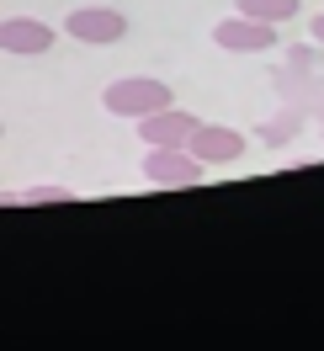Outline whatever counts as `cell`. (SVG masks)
Here are the masks:
<instances>
[{"mask_svg":"<svg viewBox=\"0 0 324 351\" xmlns=\"http://www.w3.org/2000/svg\"><path fill=\"white\" fill-rule=\"evenodd\" d=\"M175 96L165 80H154V75H123V80H112L107 90H101V107L112 112V117H128V123H138V117H149V112L171 107Z\"/></svg>","mask_w":324,"mask_h":351,"instance_id":"cell-1","label":"cell"},{"mask_svg":"<svg viewBox=\"0 0 324 351\" xmlns=\"http://www.w3.org/2000/svg\"><path fill=\"white\" fill-rule=\"evenodd\" d=\"M138 171H144V181H149V186H202V181H208V165H202V160H197L192 149H144V165H138Z\"/></svg>","mask_w":324,"mask_h":351,"instance_id":"cell-2","label":"cell"},{"mask_svg":"<svg viewBox=\"0 0 324 351\" xmlns=\"http://www.w3.org/2000/svg\"><path fill=\"white\" fill-rule=\"evenodd\" d=\"M64 32L75 43H90V48H112L128 38V16L112 11V5H75L64 16Z\"/></svg>","mask_w":324,"mask_h":351,"instance_id":"cell-3","label":"cell"},{"mask_svg":"<svg viewBox=\"0 0 324 351\" xmlns=\"http://www.w3.org/2000/svg\"><path fill=\"white\" fill-rule=\"evenodd\" d=\"M197 112H186V107H160V112H149V117H138V138H144V149H186V138L197 133Z\"/></svg>","mask_w":324,"mask_h":351,"instance_id":"cell-4","label":"cell"},{"mask_svg":"<svg viewBox=\"0 0 324 351\" xmlns=\"http://www.w3.org/2000/svg\"><path fill=\"white\" fill-rule=\"evenodd\" d=\"M213 43L223 48V53H271V48L282 43L277 27L271 22H256V16H223V22L213 27Z\"/></svg>","mask_w":324,"mask_h":351,"instance_id":"cell-5","label":"cell"},{"mask_svg":"<svg viewBox=\"0 0 324 351\" xmlns=\"http://www.w3.org/2000/svg\"><path fill=\"white\" fill-rule=\"evenodd\" d=\"M186 149H192L208 171H218V165L245 160V133H239V128H223V123H197V133L186 138Z\"/></svg>","mask_w":324,"mask_h":351,"instance_id":"cell-6","label":"cell"},{"mask_svg":"<svg viewBox=\"0 0 324 351\" xmlns=\"http://www.w3.org/2000/svg\"><path fill=\"white\" fill-rule=\"evenodd\" d=\"M53 43H59V32L38 16H5L0 22V53H11V59H38Z\"/></svg>","mask_w":324,"mask_h":351,"instance_id":"cell-7","label":"cell"},{"mask_svg":"<svg viewBox=\"0 0 324 351\" xmlns=\"http://www.w3.org/2000/svg\"><path fill=\"white\" fill-rule=\"evenodd\" d=\"M298 11H303V0H239V16H256V22H271V27L292 22Z\"/></svg>","mask_w":324,"mask_h":351,"instance_id":"cell-8","label":"cell"},{"mask_svg":"<svg viewBox=\"0 0 324 351\" xmlns=\"http://www.w3.org/2000/svg\"><path fill=\"white\" fill-rule=\"evenodd\" d=\"M22 202H75V192H69V186H27L22 192Z\"/></svg>","mask_w":324,"mask_h":351,"instance_id":"cell-9","label":"cell"},{"mask_svg":"<svg viewBox=\"0 0 324 351\" xmlns=\"http://www.w3.org/2000/svg\"><path fill=\"white\" fill-rule=\"evenodd\" d=\"M308 32H314V43L324 48V11H319V16H314V22H308Z\"/></svg>","mask_w":324,"mask_h":351,"instance_id":"cell-10","label":"cell"},{"mask_svg":"<svg viewBox=\"0 0 324 351\" xmlns=\"http://www.w3.org/2000/svg\"><path fill=\"white\" fill-rule=\"evenodd\" d=\"M0 133H5V123H0Z\"/></svg>","mask_w":324,"mask_h":351,"instance_id":"cell-11","label":"cell"}]
</instances>
